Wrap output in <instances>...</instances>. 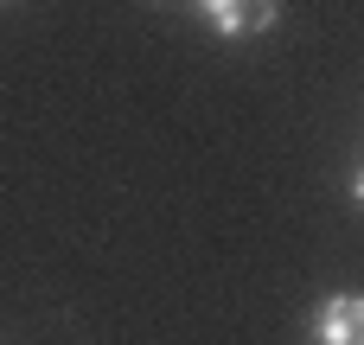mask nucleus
Segmentation results:
<instances>
[{
    "instance_id": "nucleus-2",
    "label": "nucleus",
    "mask_w": 364,
    "mask_h": 345,
    "mask_svg": "<svg viewBox=\"0 0 364 345\" xmlns=\"http://www.w3.org/2000/svg\"><path fill=\"white\" fill-rule=\"evenodd\" d=\"M314 345H364V294L339 288L314 314Z\"/></svg>"
},
{
    "instance_id": "nucleus-1",
    "label": "nucleus",
    "mask_w": 364,
    "mask_h": 345,
    "mask_svg": "<svg viewBox=\"0 0 364 345\" xmlns=\"http://www.w3.org/2000/svg\"><path fill=\"white\" fill-rule=\"evenodd\" d=\"M192 13L224 38H256L282 19V0H192Z\"/></svg>"
},
{
    "instance_id": "nucleus-4",
    "label": "nucleus",
    "mask_w": 364,
    "mask_h": 345,
    "mask_svg": "<svg viewBox=\"0 0 364 345\" xmlns=\"http://www.w3.org/2000/svg\"><path fill=\"white\" fill-rule=\"evenodd\" d=\"M0 6H13V0H0Z\"/></svg>"
},
{
    "instance_id": "nucleus-3",
    "label": "nucleus",
    "mask_w": 364,
    "mask_h": 345,
    "mask_svg": "<svg viewBox=\"0 0 364 345\" xmlns=\"http://www.w3.org/2000/svg\"><path fill=\"white\" fill-rule=\"evenodd\" d=\"M352 205H358V211H364V166H358V173H352Z\"/></svg>"
}]
</instances>
